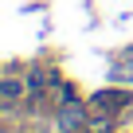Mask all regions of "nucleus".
<instances>
[{
	"mask_svg": "<svg viewBox=\"0 0 133 133\" xmlns=\"http://www.w3.org/2000/svg\"><path fill=\"white\" fill-rule=\"evenodd\" d=\"M28 94V82L20 78V75H12V78H0V98L4 102H20Z\"/></svg>",
	"mask_w": 133,
	"mask_h": 133,
	"instance_id": "1",
	"label": "nucleus"
},
{
	"mask_svg": "<svg viewBox=\"0 0 133 133\" xmlns=\"http://www.w3.org/2000/svg\"><path fill=\"white\" fill-rule=\"evenodd\" d=\"M75 125H82V106L71 102V106L63 110V129H75Z\"/></svg>",
	"mask_w": 133,
	"mask_h": 133,
	"instance_id": "2",
	"label": "nucleus"
},
{
	"mask_svg": "<svg viewBox=\"0 0 133 133\" xmlns=\"http://www.w3.org/2000/svg\"><path fill=\"white\" fill-rule=\"evenodd\" d=\"M28 82H31L35 90H47V86H55V75L47 78V71H31V78H28Z\"/></svg>",
	"mask_w": 133,
	"mask_h": 133,
	"instance_id": "3",
	"label": "nucleus"
}]
</instances>
